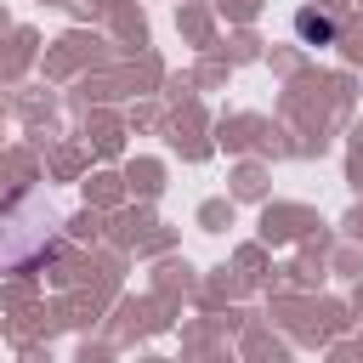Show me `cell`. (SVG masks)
I'll return each mask as SVG.
<instances>
[{"mask_svg": "<svg viewBox=\"0 0 363 363\" xmlns=\"http://www.w3.org/2000/svg\"><path fill=\"white\" fill-rule=\"evenodd\" d=\"M295 34L312 40V45H323V40H335V17H323L318 6H306V11H295Z\"/></svg>", "mask_w": 363, "mask_h": 363, "instance_id": "obj_1", "label": "cell"}]
</instances>
